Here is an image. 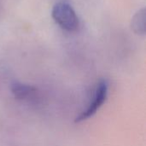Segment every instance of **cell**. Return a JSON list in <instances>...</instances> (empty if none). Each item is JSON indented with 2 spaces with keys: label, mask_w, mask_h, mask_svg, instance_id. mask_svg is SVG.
<instances>
[{
  "label": "cell",
  "mask_w": 146,
  "mask_h": 146,
  "mask_svg": "<svg viewBox=\"0 0 146 146\" xmlns=\"http://www.w3.org/2000/svg\"><path fill=\"white\" fill-rule=\"evenodd\" d=\"M51 15L56 23L66 31L74 32L79 28V17L73 7L66 2L56 3L52 8Z\"/></svg>",
  "instance_id": "1"
},
{
  "label": "cell",
  "mask_w": 146,
  "mask_h": 146,
  "mask_svg": "<svg viewBox=\"0 0 146 146\" xmlns=\"http://www.w3.org/2000/svg\"><path fill=\"white\" fill-rule=\"evenodd\" d=\"M108 92H109V84L107 80H101L95 88L92 97V101L91 100L87 108L85 110H83L81 114L77 117L76 121L80 122L94 115L105 102L108 96Z\"/></svg>",
  "instance_id": "2"
},
{
  "label": "cell",
  "mask_w": 146,
  "mask_h": 146,
  "mask_svg": "<svg viewBox=\"0 0 146 146\" xmlns=\"http://www.w3.org/2000/svg\"><path fill=\"white\" fill-rule=\"evenodd\" d=\"M145 21L146 11L145 8L139 9L132 18L131 28L132 30L139 35H145Z\"/></svg>",
  "instance_id": "3"
},
{
  "label": "cell",
  "mask_w": 146,
  "mask_h": 146,
  "mask_svg": "<svg viewBox=\"0 0 146 146\" xmlns=\"http://www.w3.org/2000/svg\"><path fill=\"white\" fill-rule=\"evenodd\" d=\"M35 92L33 87L23 84H15L12 87V92L15 94V98L19 99H29V98H33Z\"/></svg>",
  "instance_id": "4"
}]
</instances>
